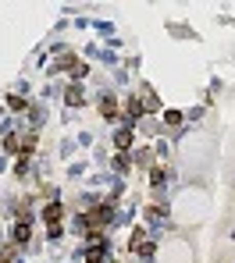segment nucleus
Returning a JSON list of instances; mask_svg holds the SVG:
<instances>
[{"label":"nucleus","instance_id":"nucleus-1","mask_svg":"<svg viewBox=\"0 0 235 263\" xmlns=\"http://www.w3.org/2000/svg\"><path fill=\"white\" fill-rule=\"evenodd\" d=\"M111 221H114V210H111V203H107V206H96V210H89V213L78 221V228H82V231H86L93 242H100V235H103V228H107Z\"/></svg>","mask_w":235,"mask_h":263},{"label":"nucleus","instance_id":"nucleus-4","mask_svg":"<svg viewBox=\"0 0 235 263\" xmlns=\"http://www.w3.org/2000/svg\"><path fill=\"white\" fill-rule=\"evenodd\" d=\"M43 221H47L50 228H61V203H50V206L43 210Z\"/></svg>","mask_w":235,"mask_h":263},{"label":"nucleus","instance_id":"nucleus-14","mask_svg":"<svg viewBox=\"0 0 235 263\" xmlns=\"http://www.w3.org/2000/svg\"><path fill=\"white\" fill-rule=\"evenodd\" d=\"M4 149H7V153H14V149H18V139H14V135H7V139H4Z\"/></svg>","mask_w":235,"mask_h":263},{"label":"nucleus","instance_id":"nucleus-7","mask_svg":"<svg viewBox=\"0 0 235 263\" xmlns=\"http://www.w3.org/2000/svg\"><path fill=\"white\" fill-rule=\"evenodd\" d=\"M114 146H118V149L125 153V149L132 146V132H118V135H114Z\"/></svg>","mask_w":235,"mask_h":263},{"label":"nucleus","instance_id":"nucleus-8","mask_svg":"<svg viewBox=\"0 0 235 263\" xmlns=\"http://www.w3.org/2000/svg\"><path fill=\"white\" fill-rule=\"evenodd\" d=\"M100 114H103V118H118V103H114V100H103V103H100Z\"/></svg>","mask_w":235,"mask_h":263},{"label":"nucleus","instance_id":"nucleus-6","mask_svg":"<svg viewBox=\"0 0 235 263\" xmlns=\"http://www.w3.org/2000/svg\"><path fill=\"white\" fill-rule=\"evenodd\" d=\"M103 260V242H93L89 253H86V263H100Z\"/></svg>","mask_w":235,"mask_h":263},{"label":"nucleus","instance_id":"nucleus-13","mask_svg":"<svg viewBox=\"0 0 235 263\" xmlns=\"http://www.w3.org/2000/svg\"><path fill=\"white\" fill-rule=\"evenodd\" d=\"M164 213H167V210H164V206H150V210H146V217H150V221H160V217H164Z\"/></svg>","mask_w":235,"mask_h":263},{"label":"nucleus","instance_id":"nucleus-9","mask_svg":"<svg viewBox=\"0 0 235 263\" xmlns=\"http://www.w3.org/2000/svg\"><path fill=\"white\" fill-rule=\"evenodd\" d=\"M7 107H11V111H25L29 100H25V96H7Z\"/></svg>","mask_w":235,"mask_h":263},{"label":"nucleus","instance_id":"nucleus-2","mask_svg":"<svg viewBox=\"0 0 235 263\" xmlns=\"http://www.w3.org/2000/svg\"><path fill=\"white\" fill-rule=\"evenodd\" d=\"M139 103H143V111H146V114H157V111H160V96L154 93V85H150V82H143V85H139Z\"/></svg>","mask_w":235,"mask_h":263},{"label":"nucleus","instance_id":"nucleus-3","mask_svg":"<svg viewBox=\"0 0 235 263\" xmlns=\"http://www.w3.org/2000/svg\"><path fill=\"white\" fill-rule=\"evenodd\" d=\"M125 114H129L132 121H139V118L146 114V111H143V103H139V96H129V100H125Z\"/></svg>","mask_w":235,"mask_h":263},{"label":"nucleus","instance_id":"nucleus-10","mask_svg":"<svg viewBox=\"0 0 235 263\" xmlns=\"http://www.w3.org/2000/svg\"><path fill=\"white\" fill-rule=\"evenodd\" d=\"M68 103H72V107H78V103H82V89H78V85H72V89H68Z\"/></svg>","mask_w":235,"mask_h":263},{"label":"nucleus","instance_id":"nucleus-11","mask_svg":"<svg viewBox=\"0 0 235 263\" xmlns=\"http://www.w3.org/2000/svg\"><path fill=\"white\" fill-rule=\"evenodd\" d=\"M164 121L167 125H182V111H164Z\"/></svg>","mask_w":235,"mask_h":263},{"label":"nucleus","instance_id":"nucleus-5","mask_svg":"<svg viewBox=\"0 0 235 263\" xmlns=\"http://www.w3.org/2000/svg\"><path fill=\"white\" fill-rule=\"evenodd\" d=\"M29 235H32L29 221H18V224H14V242H29Z\"/></svg>","mask_w":235,"mask_h":263},{"label":"nucleus","instance_id":"nucleus-12","mask_svg":"<svg viewBox=\"0 0 235 263\" xmlns=\"http://www.w3.org/2000/svg\"><path fill=\"white\" fill-rule=\"evenodd\" d=\"M136 253H139V256H146V260H150V256H154V242H150V238H146V242H143V246H139V249H136Z\"/></svg>","mask_w":235,"mask_h":263},{"label":"nucleus","instance_id":"nucleus-15","mask_svg":"<svg viewBox=\"0 0 235 263\" xmlns=\"http://www.w3.org/2000/svg\"><path fill=\"white\" fill-rule=\"evenodd\" d=\"M150 178H154V185H160V182H164V167H154V171H150Z\"/></svg>","mask_w":235,"mask_h":263}]
</instances>
